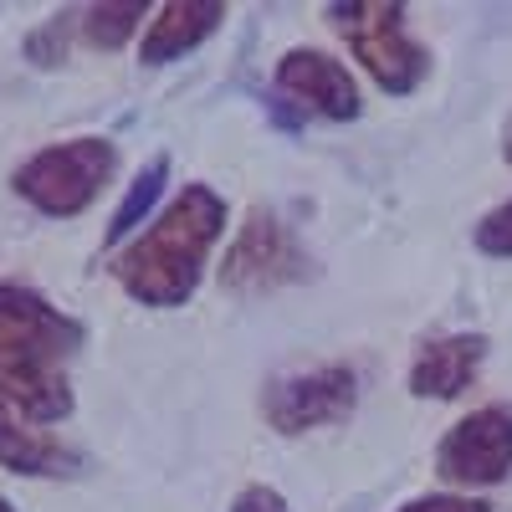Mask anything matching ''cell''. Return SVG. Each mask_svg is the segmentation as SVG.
<instances>
[{"mask_svg": "<svg viewBox=\"0 0 512 512\" xmlns=\"http://www.w3.org/2000/svg\"><path fill=\"white\" fill-rule=\"evenodd\" d=\"M226 231V200L205 185H190L164 216L128 246L118 251V282L128 297H139L149 308H180L200 282L205 251Z\"/></svg>", "mask_w": 512, "mask_h": 512, "instance_id": "6da1fadb", "label": "cell"}, {"mask_svg": "<svg viewBox=\"0 0 512 512\" xmlns=\"http://www.w3.org/2000/svg\"><path fill=\"white\" fill-rule=\"evenodd\" d=\"M328 16L349 36L354 57L369 67V77L384 93H415L420 88L431 57L405 36V6H390V0H349L344 6V0H338Z\"/></svg>", "mask_w": 512, "mask_h": 512, "instance_id": "3957f363", "label": "cell"}, {"mask_svg": "<svg viewBox=\"0 0 512 512\" xmlns=\"http://www.w3.org/2000/svg\"><path fill=\"white\" fill-rule=\"evenodd\" d=\"M231 512H287V502H282V492H272V487H246V492L231 502Z\"/></svg>", "mask_w": 512, "mask_h": 512, "instance_id": "ac0fdd59", "label": "cell"}, {"mask_svg": "<svg viewBox=\"0 0 512 512\" xmlns=\"http://www.w3.org/2000/svg\"><path fill=\"white\" fill-rule=\"evenodd\" d=\"M0 512H11V502H6V497H0Z\"/></svg>", "mask_w": 512, "mask_h": 512, "instance_id": "ffe728a7", "label": "cell"}, {"mask_svg": "<svg viewBox=\"0 0 512 512\" xmlns=\"http://www.w3.org/2000/svg\"><path fill=\"white\" fill-rule=\"evenodd\" d=\"M221 16H226L221 0H169V6H159V16L149 21V36H144L139 57L149 67H159L169 57H185L221 26Z\"/></svg>", "mask_w": 512, "mask_h": 512, "instance_id": "30bf717a", "label": "cell"}, {"mask_svg": "<svg viewBox=\"0 0 512 512\" xmlns=\"http://www.w3.org/2000/svg\"><path fill=\"white\" fill-rule=\"evenodd\" d=\"M308 277V251L297 246V236L272 216V210H251L241 236L226 251L221 282L231 292H277L287 282Z\"/></svg>", "mask_w": 512, "mask_h": 512, "instance_id": "5b68a950", "label": "cell"}, {"mask_svg": "<svg viewBox=\"0 0 512 512\" xmlns=\"http://www.w3.org/2000/svg\"><path fill=\"white\" fill-rule=\"evenodd\" d=\"M67 349L47 333H31L16 323H0V400L21 410L26 420H62L72 410V390L57 369Z\"/></svg>", "mask_w": 512, "mask_h": 512, "instance_id": "277c9868", "label": "cell"}, {"mask_svg": "<svg viewBox=\"0 0 512 512\" xmlns=\"http://www.w3.org/2000/svg\"><path fill=\"white\" fill-rule=\"evenodd\" d=\"M0 466H11L21 477H62V466H72V456L52 436L31 431V425L0 400Z\"/></svg>", "mask_w": 512, "mask_h": 512, "instance_id": "8fae6325", "label": "cell"}, {"mask_svg": "<svg viewBox=\"0 0 512 512\" xmlns=\"http://www.w3.org/2000/svg\"><path fill=\"white\" fill-rule=\"evenodd\" d=\"M267 420L277 425L282 436H303L313 425H333V420H349L359 405V379L344 364H328L313 374H287L267 390Z\"/></svg>", "mask_w": 512, "mask_h": 512, "instance_id": "8992f818", "label": "cell"}, {"mask_svg": "<svg viewBox=\"0 0 512 512\" xmlns=\"http://www.w3.org/2000/svg\"><path fill=\"white\" fill-rule=\"evenodd\" d=\"M139 21H144V6H139V0H128V6H93L88 21H82V36H88L93 47L113 52V47H123V41L139 31Z\"/></svg>", "mask_w": 512, "mask_h": 512, "instance_id": "5bb4252c", "label": "cell"}, {"mask_svg": "<svg viewBox=\"0 0 512 512\" xmlns=\"http://www.w3.org/2000/svg\"><path fill=\"white\" fill-rule=\"evenodd\" d=\"M507 164H512V118H507Z\"/></svg>", "mask_w": 512, "mask_h": 512, "instance_id": "d6986e66", "label": "cell"}, {"mask_svg": "<svg viewBox=\"0 0 512 512\" xmlns=\"http://www.w3.org/2000/svg\"><path fill=\"white\" fill-rule=\"evenodd\" d=\"M113 169H118V149L108 139L52 144L16 169V195L31 200L41 216H82L98 200V190L113 180Z\"/></svg>", "mask_w": 512, "mask_h": 512, "instance_id": "7a4b0ae2", "label": "cell"}, {"mask_svg": "<svg viewBox=\"0 0 512 512\" xmlns=\"http://www.w3.org/2000/svg\"><path fill=\"white\" fill-rule=\"evenodd\" d=\"M487 359V338L482 333H446L436 344H425L415 354V369H410V390L420 400H456L466 384L477 379Z\"/></svg>", "mask_w": 512, "mask_h": 512, "instance_id": "9c48e42d", "label": "cell"}, {"mask_svg": "<svg viewBox=\"0 0 512 512\" xmlns=\"http://www.w3.org/2000/svg\"><path fill=\"white\" fill-rule=\"evenodd\" d=\"M400 512H492L487 502H477V497H451V492H431V497H415V502H405Z\"/></svg>", "mask_w": 512, "mask_h": 512, "instance_id": "e0dca14e", "label": "cell"}, {"mask_svg": "<svg viewBox=\"0 0 512 512\" xmlns=\"http://www.w3.org/2000/svg\"><path fill=\"white\" fill-rule=\"evenodd\" d=\"M477 246H482L487 256H512V200L497 205L492 216H482V226H477Z\"/></svg>", "mask_w": 512, "mask_h": 512, "instance_id": "9a60e30c", "label": "cell"}, {"mask_svg": "<svg viewBox=\"0 0 512 512\" xmlns=\"http://www.w3.org/2000/svg\"><path fill=\"white\" fill-rule=\"evenodd\" d=\"M62 21H67V16H52L47 26H41V31L26 41V52H31L41 67H57L62 52H67V26H62Z\"/></svg>", "mask_w": 512, "mask_h": 512, "instance_id": "2e32d148", "label": "cell"}, {"mask_svg": "<svg viewBox=\"0 0 512 512\" xmlns=\"http://www.w3.org/2000/svg\"><path fill=\"white\" fill-rule=\"evenodd\" d=\"M277 88L287 98H297L303 108L323 113V118H354L359 113V88L344 62H333L328 52H308V47H292L277 62Z\"/></svg>", "mask_w": 512, "mask_h": 512, "instance_id": "ba28073f", "label": "cell"}, {"mask_svg": "<svg viewBox=\"0 0 512 512\" xmlns=\"http://www.w3.org/2000/svg\"><path fill=\"white\" fill-rule=\"evenodd\" d=\"M164 180H169V159L164 154H154L144 169H139V180L128 185V195H123V205L113 210V226H108V246H118L128 231H134L144 216H149V205L159 200V190H164Z\"/></svg>", "mask_w": 512, "mask_h": 512, "instance_id": "4fadbf2b", "label": "cell"}, {"mask_svg": "<svg viewBox=\"0 0 512 512\" xmlns=\"http://www.w3.org/2000/svg\"><path fill=\"white\" fill-rule=\"evenodd\" d=\"M0 323H16V328H31V333H47V338H57L62 349H77V344H82V328H77L72 318H62L41 292L16 287V282H0Z\"/></svg>", "mask_w": 512, "mask_h": 512, "instance_id": "7c38bea8", "label": "cell"}, {"mask_svg": "<svg viewBox=\"0 0 512 512\" xmlns=\"http://www.w3.org/2000/svg\"><path fill=\"white\" fill-rule=\"evenodd\" d=\"M436 466L446 482H466V487H492L512 472V410L507 405H487L477 415L456 420L441 451H436Z\"/></svg>", "mask_w": 512, "mask_h": 512, "instance_id": "52a82bcc", "label": "cell"}]
</instances>
